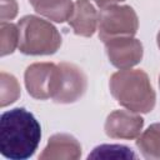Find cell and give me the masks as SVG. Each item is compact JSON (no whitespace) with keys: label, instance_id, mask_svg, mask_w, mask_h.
I'll return each instance as SVG.
<instances>
[{"label":"cell","instance_id":"cell-1","mask_svg":"<svg viewBox=\"0 0 160 160\" xmlns=\"http://www.w3.org/2000/svg\"><path fill=\"white\" fill-rule=\"evenodd\" d=\"M41 139L38 119L24 108L8 110L0 116V152L10 160L31 158Z\"/></svg>","mask_w":160,"mask_h":160},{"label":"cell","instance_id":"cell-2","mask_svg":"<svg viewBox=\"0 0 160 160\" xmlns=\"http://www.w3.org/2000/svg\"><path fill=\"white\" fill-rule=\"evenodd\" d=\"M112 98L125 109L146 114L155 108L156 94L149 75L141 69H122L109 80Z\"/></svg>","mask_w":160,"mask_h":160},{"label":"cell","instance_id":"cell-3","mask_svg":"<svg viewBox=\"0 0 160 160\" xmlns=\"http://www.w3.org/2000/svg\"><path fill=\"white\" fill-rule=\"evenodd\" d=\"M19 51L25 55H52L61 46L59 30L36 15L22 16L18 21Z\"/></svg>","mask_w":160,"mask_h":160},{"label":"cell","instance_id":"cell-4","mask_svg":"<svg viewBox=\"0 0 160 160\" xmlns=\"http://www.w3.org/2000/svg\"><path fill=\"white\" fill-rule=\"evenodd\" d=\"M139 29V18L129 5H111L104 8L98 18L99 39L105 42L119 36H134Z\"/></svg>","mask_w":160,"mask_h":160},{"label":"cell","instance_id":"cell-5","mask_svg":"<svg viewBox=\"0 0 160 160\" xmlns=\"http://www.w3.org/2000/svg\"><path fill=\"white\" fill-rule=\"evenodd\" d=\"M59 65L54 62H34L24 72L28 94L38 100L52 99L59 84Z\"/></svg>","mask_w":160,"mask_h":160},{"label":"cell","instance_id":"cell-6","mask_svg":"<svg viewBox=\"0 0 160 160\" xmlns=\"http://www.w3.org/2000/svg\"><path fill=\"white\" fill-rule=\"evenodd\" d=\"M59 70V84L52 101L58 104H72L85 94L88 78L85 72L72 62H60Z\"/></svg>","mask_w":160,"mask_h":160},{"label":"cell","instance_id":"cell-7","mask_svg":"<svg viewBox=\"0 0 160 160\" xmlns=\"http://www.w3.org/2000/svg\"><path fill=\"white\" fill-rule=\"evenodd\" d=\"M109 61L118 69H131L138 65L144 54L142 44L134 36H119L104 42Z\"/></svg>","mask_w":160,"mask_h":160},{"label":"cell","instance_id":"cell-8","mask_svg":"<svg viewBox=\"0 0 160 160\" xmlns=\"http://www.w3.org/2000/svg\"><path fill=\"white\" fill-rule=\"evenodd\" d=\"M144 119L130 110H114L105 120V134L111 139H136L142 130Z\"/></svg>","mask_w":160,"mask_h":160},{"label":"cell","instance_id":"cell-9","mask_svg":"<svg viewBox=\"0 0 160 160\" xmlns=\"http://www.w3.org/2000/svg\"><path fill=\"white\" fill-rule=\"evenodd\" d=\"M81 156V145L70 134L58 132L49 138L46 146L39 155L40 160H78Z\"/></svg>","mask_w":160,"mask_h":160},{"label":"cell","instance_id":"cell-10","mask_svg":"<svg viewBox=\"0 0 160 160\" xmlns=\"http://www.w3.org/2000/svg\"><path fill=\"white\" fill-rule=\"evenodd\" d=\"M98 18L99 14L90 0H76L72 14L68 22L71 26L74 34L90 38L98 29Z\"/></svg>","mask_w":160,"mask_h":160},{"label":"cell","instance_id":"cell-11","mask_svg":"<svg viewBox=\"0 0 160 160\" xmlns=\"http://www.w3.org/2000/svg\"><path fill=\"white\" fill-rule=\"evenodd\" d=\"M34 10L41 16L55 22L68 21L72 14V0H29Z\"/></svg>","mask_w":160,"mask_h":160},{"label":"cell","instance_id":"cell-12","mask_svg":"<svg viewBox=\"0 0 160 160\" xmlns=\"http://www.w3.org/2000/svg\"><path fill=\"white\" fill-rule=\"evenodd\" d=\"M136 139V146L145 159L160 160V122L151 124Z\"/></svg>","mask_w":160,"mask_h":160},{"label":"cell","instance_id":"cell-13","mask_svg":"<svg viewBox=\"0 0 160 160\" xmlns=\"http://www.w3.org/2000/svg\"><path fill=\"white\" fill-rule=\"evenodd\" d=\"M21 94L18 79L5 71L0 72V106L5 108L15 102Z\"/></svg>","mask_w":160,"mask_h":160},{"label":"cell","instance_id":"cell-14","mask_svg":"<svg viewBox=\"0 0 160 160\" xmlns=\"http://www.w3.org/2000/svg\"><path fill=\"white\" fill-rule=\"evenodd\" d=\"M19 46V28L8 21L0 24V55L6 56L12 54Z\"/></svg>","mask_w":160,"mask_h":160},{"label":"cell","instance_id":"cell-15","mask_svg":"<svg viewBox=\"0 0 160 160\" xmlns=\"http://www.w3.org/2000/svg\"><path fill=\"white\" fill-rule=\"evenodd\" d=\"M89 159H129V158H136V155L131 151L130 148L124 146V145H109V144H104L100 146H96L91 154H89L88 156Z\"/></svg>","mask_w":160,"mask_h":160},{"label":"cell","instance_id":"cell-16","mask_svg":"<svg viewBox=\"0 0 160 160\" xmlns=\"http://www.w3.org/2000/svg\"><path fill=\"white\" fill-rule=\"evenodd\" d=\"M18 15V2L16 0H1L0 19L1 21L12 20Z\"/></svg>","mask_w":160,"mask_h":160},{"label":"cell","instance_id":"cell-17","mask_svg":"<svg viewBox=\"0 0 160 160\" xmlns=\"http://www.w3.org/2000/svg\"><path fill=\"white\" fill-rule=\"evenodd\" d=\"M125 0H94V2L96 4V6H99L100 9L111 6V5H118L119 2H122Z\"/></svg>","mask_w":160,"mask_h":160},{"label":"cell","instance_id":"cell-18","mask_svg":"<svg viewBox=\"0 0 160 160\" xmlns=\"http://www.w3.org/2000/svg\"><path fill=\"white\" fill-rule=\"evenodd\" d=\"M156 44H158V48L160 49V30H159V32L156 35Z\"/></svg>","mask_w":160,"mask_h":160},{"label":"cell","instance_id":"cell-19","mask_svg":"<svg viewBox=\"0 0 160 160\" xmlns=\"http://www.w3.org/2000/svg\"><path fill=\"white\" fill-rule=\"evenodd\" d=\"M159 86H160V76H159Z\"/></svg>","mask_w":160,"mask_h":160}]
</instances>
